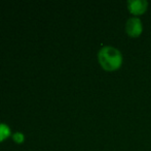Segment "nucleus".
Returning <instances> with one entry per match:
<instances>
[{
    "instance_id": "1",
    "label": "nucleus",
    "mask_w": 151,
    "mask_h": 151,
    "mask_svg": "<svg viewBox=\"0 0 151 151\" xmlns=\"http://www.w3.org/2000/svg\"><path fill=\"white\" fill-rule=\"evenodd\" d=\"M98 61L103 69L107 71H117L123 63L122 54L117 48L112 46H104L98 52Z\"/></svg>"
},
{
    "instance_id": "2",
    "label": "nucleus",
    "mask_w": 151,
    "mask_h": 151,
    "mask_svg": "<svg viewBox=\"0 0 151 151\" xmlns=\"http://www.w3.org/2000/svg\"><path fill=\"white\" fill-rule=\"evenodd\" d=\"M125 32L131 37H139L143 32V23L139 17H131L125 23Z\"/></svg>"
},
{
    "instance_id": "3",
    "label": "nucleus",
    "mask_w": 151,
    "mask_h": 151,
    "mask_svg": "<svg viewBox=\"0 0 151 151\" xmlns=\"http://www.w3.org/2000/svg\"><path fill=\"white\" fill-rule=\"evenodd\" d=\"M127 7L134 17L141 16L145 14L148 8V1L146 0H129L127 2Z\"/></svg>"
},
{
    "instance_id": "4",
    "label": "nucleus",
    "mask_w": 151,
    "mask_h": 151,
    "mask_svg": "<svg viewBox=\"0 0 151 151\" xmlns=\"http://www.w3.org/2000/svg\"><path fill=\"white\" fill-rule=\"evenodd\" d=\"M12 131H10V128L7 124L5 123H0V143L3 142L5 139H7L10 136Z\"/></svg>"
},
{
    "instance_id": "5",
    "label": "nucleus",
    "mask_w": 151,
    "mask_h": 151,
    "mask_svg": "<svg viewBox=\"0 0 151 151\" xmlns=\"http://www.w3.org/2000/svg\"><path fill=\"white\" fill-rule=\"evenodd\" d=\"M12 139H14V141L16 142V143L18 144H21L24 142L25 140V136L23 135L22 133H20V131H18V133H16L14 136H12Z\"/></svg>"
}]
</instances>
